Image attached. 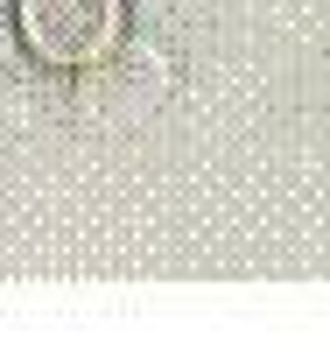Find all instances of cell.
<instances>
[{"mask_svg": "<svg viewBox=\"0 0 330 352\" xmlns=\"http://www.w3.org/2000/svg\"><path fill=\"white\" fill-rule=\"evenodd\" d=\"M14 36L49 71H92L127 36V0H14Z\"/></svg>", "mask_w": 330, "mask_h": 352, "instance_id": "1", "label": "cell"}]
</instances>
